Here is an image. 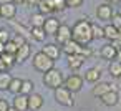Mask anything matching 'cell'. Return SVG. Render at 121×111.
Masks as SVG:
<instances>
[{
	"instance_id": "obj_1",
	"label": "cell",
	"mask_w": 121,
	"mask_h": 111,
	"mask_svg": "<svg viewBox=\"0 0 121 111\" xmlns=\"http://www.w3.org/2000/svg\"><path fill=\"white\" fill-rule=\"evenodd\" d=\"M71 40H75L80 45H88L93 40L91 35V23L85 18L78 20L73 27H71Z\"/></svg>"
},
{
	"instance_id": "obj_2",
	"label": "cell",
	"mask_w": 121,
	"mask_h": 111,
	"mask_svg": "<svg viewBox=\"0 0 121 111\" xmlns=\"http://www.w3.org/2000/svg\"><path fill=\"white\" fill-rule=\"evenodd\" d=\"M63 81H65V78H63L61 71L56 68H52L50 71L43 73V85L50 90H56V88L63 86Z\"/></svg>"
},
{
	"instance_id": "obj_3",
	"label": "cell",
	"mask_w": 121,
	"mask_h": 111,
	"mask_svg": "<svg viewBox=\"0 0 121 111\" xmlns=\"http://www.w3.org/2000/svg\"><path fill=\"white\" fill-rule=\"evenodd\" d=\"M53 63H55V61H53L52 58H48L43 51L35 53L33 58H32V65H33V68H35L37 71H40V73H47V71H50L52 68H55Z\"/></svg>"
},
{
	"instance_id": "obj_4",
	"label": "cell",
	"mask_w": 121,
	"mask_h": 111,
	"mask_svg": "<svg viewBox=\"0 0 121 111\" xmlns=\"http://www.w3.org/2000/svg\"><path fill=\"white\" fill-rule=\"evenodd\" d=\"M55 99L58 104L61 106H66V108H71L75 104V99H73V93L70 90H66L65 86H60L55 90Z\"/></svg>"
},
{
	"instance_id": "obj_5",
	"label": "cell",
	"mask_w": 121,
	"mask_h": 111,
	"mask_svg": "<svg viewBox=\"0 0 121 111\" xmlns=\"http://www.w3.org/2000/svg\"><path fill=\"white\" fill-rule=\"evenodd\" d=\"M63 86H65L66 90H70L71 93H78V91L83 88V78H81L80 75H70V76L65 78Z\"/></svg>"
},
{
	"instance_id": "obj_6",
	"label": "cell",
	"mask_w": 121,
	"mask_h": 111,
	"mask_svg": "<svg viewBox=\"0 0 121 111\" xmlns=\"http://www.w3.org/2000/svg\"><path fill=\"white\" fill-rule=\"evenodd\" d=\"M71 40V28L68 27V25H65V23H61L60 25V28H58V32L55 33V43L58 45V47H63L66 42H70Z\"/></svg>"
},
{
	"instance_id": "obj_7",
	"label": "cell",
	"mask_w": 121,
	"mask_h": 111,
	"mask_svg": "<svg viewBox=\"0 0 121 111\" xmlns=\"http://www.w3.org/2000/svg\"><path fill=\"white\" fill-rule=\"evenodd\" d=\"M108 91H118V88H116L114 85H109V83H104V81H98L96 86H93L91 94L96 96V98H101V96H103L104 93H108Z\"/></svg>"
},
{
	"instance_id": "obj_8",
	"label": "cell",
	"mask_w": 121,
	"mask_h": 111,
	"mask_svg": "<svg viewBox=\"0 0 121 111\" xmlns=\"http://www.w3.org/2000/svg\"><path fill=\"white\" fill-rule=\"evenodd\" d=\"M113 15H114V12H113V7H111L109 4H101V5L96 7V17H98L99 20L108 22V20L113 18Z\"/></svg>"
},
{
	"instance_id": "obj_9",
	"label": "cell",
	"mask_w": 121,
	"mask_h": 111,
	"mask_svg": "<svg viewBox=\"0 0 121 111\" xmlns=\"http://www.w3.org/2000/svg\"><path fill=\"white\" fill-rule=\"evenodd\" d=\"M17 15V5L15 4H4L0 5V17L5 18V20H13Z\"/></svg>"
},
{
	"instance_id": "obj_10",
	"label": "cell",
	"mask_w": 121,
	"mask_h": 111,
	"mask_svg": "<svg viewBox=\"0 0 121 111\" xmlns=\"http://www.w3.org/2000/svg\"><path fill=\"white\" fill-rule=\"evenodd\" d=\"M43 103H45V99H43L42 94H38V93L28 94V111H38V109H42Z\"/></svg>"
},
{
	"instance_id": "obj_11",
	"label": "cell",
	"mask_w": 121,
	"mask_h": 111,
	"mask_svg": "<svg viewBox=\"0 0 121 111\" xmlns=\"http://www.w3.org/2000/svg\"><path fill=\"white\" fill-rule=\"evenodd\" d=\"M60 20L58 18H55V17H50V18H47L45 20V23H43V30H45V33L47 35H53L55 37V33L58 32V28H60Z\"/></svg>"
},
{
	"instance_id": "obj_12",
	"label": "cell",
	"mask_w": 121,
	"mask_h": 111,
	"mask_svg": "<svg viewBox=\"0 0 121 111\" xmlns=\"http://www.w3.org/2000/svg\"><path fill=\"white\" fill-rule=\"evenodd\" d=\"M32 55V47L28 43H23L22 47H18L17 53H15V61L17 63H23L25 60H28Z\"/></svg>"
},
{
	"instance_id": "obj_13",
	"label": "cell",
	"mask_w": 121,
	"mask_h": 111,
	"mask_svg": "<svg viewBox=\"0 0 121 111\" xmlns=\"http://www.w3.org/2000/svg\"><path fill=\"white\" fill-rule=\"evenodd\" d=\"M61 48V51L63 53H66V56L68 55H80L81 53V48H83V45H80V43H76L75 40H70V42H66L63 47H60Z\"/></svg>"
},
{
	"instance_id": "obj_14",
	"label": "cell",
	"mask_w": 121,
	"mask_h": 111,
	"mask_svg": "<svg viewBox=\"0 0 121 111\" xmlns=\"http://www.w3.org/2000/svg\"><path fill=\"white\" fill-rule=\"evenodd\" d=\"M48 58H52L53 61L55 60H58V56H60V53H61V48L56 45V43H47L45 47H43V50H42Z\"/></svg>"
},
{
	"instance_id": "obj_15",
	"label": "cell",
	"mask_w": 121,
	"mask_h": 111,
	"mask_svg": "<svg viewBox=\"0 0 121 111\" xmlns=\"http://www.w3.org/2000/svg\"><path fill=\"white\" fill-rule=\"evenodd\" d=\"M17 111H28V96L18 93L13 98V104H12Z\"/></svg>"
},
{
	"instance_id": "obj_16",
	"label": "cell",
	"mask_w": 121,
	"mask_h": 111,
	"mask_svg": "<svg viewBox=\"0 0 121 111\" xmlns=\"http://www.w3.org/2000/svg\"><path fill=\"white\" fill-rule=\"evenodd\" d=\"M116 51H118V48H114L111 43H106V45H103V47H101V50H99V55H101V58L113 61V60L116 58Z\"/></svg>"
},
{
	"instance_id": "obj_17",
	"label": "cell",
	"mask_w": 121,
	"mask_h": 111,
	"mask_svg": "<svg viewBox=\"0 0 121 111\" xmlns=\"http://www.w3.org/2000/svg\"><path fill=\"white\" fill-rule=\"evenodd\" d=\"M85 60H86V58H85L83 55H78V53H76V55H68V68L76 71V70H80V68L83 66Z\"/></svg>"
},
{
	"instance_id": "obj_18",
	"label": "cell",
	"mask_w": 121,
	"mask_h": 111,
	"mask_svg": "<svg viewBox=\"0 0 121 111\" xmlns=\"http://www.w3.org/2000/svg\"><path fill=\"white\" fill-rule=\"evenodd\" d=\"M101 103L104 106H116L119 103V94L118 91H108L101 96Z\"/></svg>"
},
{
	"instance_id": "obj_19",
	"label": "cell",
	"mask_w": 121,
	"mask_h": 111,
	"mask_svg": "<svg viewBox=\"0 0 121 111\" xmlns=\"http://www.w3.org/2000/svg\"><path fill=\"white\" fill-rule=\"evenodd\" d=\"M99 78H101V71L98 68H90L85 71V81L88 83H98Z\"/></svg>"
},
{
	"instance_id": "obj_20",
	"label": "cell",
	"mask_w": 121,
	"mask_h": 111,
	"mask_svg": "<svg viewBox=\"0 0 121 111\" xmlns=\"http://www.w3.org/2000/svg\"><path fill=\"white\" fill-rule=\"evenodd\" d=\"M37 9H38V12H40L42 15H50V13L55 12L52 0H40V4L37 5Z\"/></svg>"
},
{
	"instance_id": "obj_21",
	"label": "cell",
	"mask_w": 121,
	"mask_h": 111,
	"mask_svg": "<svg viewBox=\"0 0 121 111\" xmlns=\"http://www.w3.org/2000/svg\"><path fill=\"white\" fill-rule=\"evenodd\" d=\"M103 30H104V38H108L109 42H114L118 38V35H119V30L116 27H113L111 23L106 25V27H103Z\"/></svg>"
},
{
	"instance_id": "obj_22",
	"label": "cell",
	"mask_w": 121,
	"mask_h": 111,
	"mask_svg": "<svg viewBox=\"0 0 121 111\" xmlns=\"http://www.w3.org/2000/svg\"><path fill=\"white\" fill-rule=\"evenodd\" d=\"M0 60H2V65H4V70L5 71L17 63L15 61V55H10V53H2V55H0Z\"/></svg>"
},
{
	"instance_id": "obj_23",
	"label": "cell",
	"mask_w": 121,
	"mask_h": 111,
	"mask_svg": "<svg viewBox=\"0 0 121 111\" xmlns=\"http://www.w3.org/2000/svg\"><path fill=\"white\" fill-rule=\"evenodd\" d=\"M30 35H32V38L37 40V42H45V38H47V33H45L43 27H32Z\"/></svg>"
},
{
	"instance_id": "obj_24",
	"label": "cell",
	"mask_w": 121,
	"mask_h": 111,
	"mask_svg": "<svg viewBox=\"0 0 121 111\" xmlns=\"http://www.w3.org/2000/svg\"><path fill=\"white\" fill-rule=\"evenodd\" d=\"M12 78H13V76H12L9 71H0V91H4V90H9Z\"/></svg>"
},
{
	"instance_id": "obj_25",
	"label": "cell",
	"mask_w": 121,
	"mask_h": 111,
	"mask_svg": "<svg viewBox=\"0 0 121 111\" xmlns=\"http://www.w3.org/2000/svg\"><path fill=\"white\" fill-rule=\"evenodd\" d=\"M108 71H109V75H111L113 78H121V63H119V61H116V60L109 61Z\"/></svg>"
},
{
	"instance_id": "obj_26",
	"label": "cell",
	"mask_w": 121,
	"mask_h": 111,
	"mask_svg": "<svg viewBox=\"0 0 121 111\" xmlns=\"http://www.w3.org/2000/svg\"><path fill=\"white\" fill-rule=\"evenodd\" d=\"M22 83H23V80H20V78H12L10 86H9V90H7V91H10L12 94H18V93H20V90H22Z\"/></svg>"
},
{
	"instance_id": "obj_27",
	"label": "cell",
	"mask_w": 121,
	"mask_h": 111,
	"mask_svg": "<svg viewBox=\"0 0 121 111\" xmlns=\"http://www.w3.org/2000/svg\"><path fill=\"white\" fill-rule=\"evenodd\" d=\"M32 27H43V23H45V20H47V17L45 15H42L40 12H37V13H33L32 15Z\"/></svg>"
},
{
	"instance_id": "obj_28",
	"label": "cell",
	"mask_w": 121,
	"mask_h": 111,
	"mask_svg": "<svg viewBox=\"0 0 121 111\" xmlns=\"http://www.w3.org/2000/svg\"><path fill=\"white\" fill-rule=\"evenodd\" d=\"M33 81L32 80H23V83H22V90H20V93L22 94H25V96H28V94H32L33 93Z\"/></svg>"
},
{
	"instance_id": "obj_29",
	"label": "cell",
	"mask_w": 121,
	"mask_h": 111,
	"mask_svg": "<svg viewBox=\"0 0 121 111\" xmlns=\"http://www.w3.org/2000/svg\"><path fill=\"white\" fill-rule=\"evenodd\" d=\"M91 35H93V40H101V38H104V30H103V27H98V25H93V23H91Z\"/></svg>"
},
{
	"instance_id": "obj_30",
	"label": "cell",
	"mask_w": 121,
	"mask_h": 111,
	"mask_svg": "<svg viewBox=\"0 0 121 111\" xmlns=\"http://www.w3.org/2000/svg\"><path fill=\"white\" fill-rule=\"evenodd\" d=\"M17 50H18V47L12 42V38L5 43V53H10V55H15L17 53Z\"/></svg>"
},
{
	"instance_id": "obj_31",
	"label": "cell",
	"mask_w": 121,
	"mask_h": 111,
	"mask_svg": "<svg viewBox=\"0 0 121 111\" xmlns=\"http://www.w3.org/2000/svg\"><path fill=\"white\" fill-rule=\"evenodd\" d=\"M12 42H13L17 47H22L23 43H27V42H25V37H23L22 33H15V35H13V38H12Z\"/></svg>"
},
{
	"instance_id": "obj_32",
	"label": "cell",
	"mask_w": 121,
	"mask_h": 111,
	"mask_svg": "<svg viewBox=\"0 0 121 111\" xmlns=\"http://www.w3.org/2000/svg\"><path fill=\"white\" fill-rule=\"evenodd\" d=\"M66 2V9H78L83 5V0H65Z\"/></svg>"
},
{
	"instance_id": "obj_33",
	"label": "cell",
	"mask_w": 121,
	"mask_h": 111,
	"mask_svg": "<svg viewBox=\"0 0 121 111\" xmlns=\"http://www.w3.org/2000/svg\"><path fill=\"white\" fill-rule=\"evenodd\" d=\"M52 4H53L55 10H65L66 9V2H65V0H52Z\"/></svg>"
},
{
	"instance_id": "obj_34",
	"label": "cell",
	"mask_w": 121,
	"mask_h": 111,
	"mask_svg": "<svg viewBox=\"0 0 121 111\" xmlns=\"http://www.w3.org/2000/svg\"><path fill=\"white\" fill-rule=\"evenodd\" d=\"M10 40V32L5 30V28H0V42L2 43H7Z\"/></svg>"
},
{
	"instance_id": "obj_35",
	"label": "cell",
	"mask_w": 121,
	"mask_h": 111,
	"mask_svg": "<svg viewBox=\"0 0 121 111\" xmlns=\"http://www.w3.org/2000/svg\"><path fill=\"white\" fill-rule=\"evenodd\" d=\"M111 25H113V27H116V28L121 32V15L114 13V15H113V18H111Z\"/></svg>"
},
{
	"instance_id": "obj_36",
	"label": "cell",
	"mask_w": 121,
	"mask_h": 111,
	"mask_svg": "<svg viewBox=\"0 0 121 111\" xmlns=\"http://www.w3.org/2000/svg\"><path fill=\"white\" fill-rule=\"evenodd\" d=\"M9 103H7V99H4V98H0V111H9Z\"/></svg>"
},
{
	"instance_id": "obj_37",
	"label": "cell",
	"mask_w": 121,
	"mask_h": 111,
	"mask_svg": "<svg viewBox=\"0 0 121 111\" xmlns=\"http://www.w3.org/2000/svg\"><path fill=\"white\" fill-rule=\"evenodd\" d=\"M91 53H93V51H91L88 47H85V45H83V48H81V53H80V55H83L85 58H88V56H91Z\"/></svg>"
},
{
	"instance_id": "obj_38",
	"label": "cell",
	"mask_w": 121,
	"mask_h": 111,
	"mask_svg": "<svg viewBox=\"0 0 121 111\" xmlns=\"http://www.w3.org/2000/svg\"><path fill=\"white\" fill-rule=\"evenodd\" d=\"M114 48H121V32H119V35H118V38L114 40V42H109Z\"/></svg>"
},
{
	"instance_id": "obj_39",
	"label": "cell",
	"mask_w": 121,
	"mask_h": 111,
	"mask_svg": "<svg viewBox=\"0 0 121 111\" xmlns=\"http://www.w3.org/2000/svg\"><path fill=\"white\" fill-rule=\"evenodd\" d=\"M25 4L30 5V7H37V5L40 4V0H25Z\"/></svg>"
},
{
	"instance_id": "obj_40",
	"label": "cell",
	"mask_w": 121,
	"mask_h": 111,
	"mask_svg": "<svg viewBox=\"0 0 121 111\" xmlns=\"http://www.w3.org/2000/svg\"><path fill=\"white\" fill-rule=\"evenodd\" d=\"M114 60L121 63V48H118V51H116V58H114Z\"/></svg>"
},
{
	"instance_id": "obj_41",
	"label": "cell",
	"mask_w": 121,
	"mask_h": 111,
	"mask_svg": "<svg viewBox=\"0 0 121 111\" xmlns=\"http://www.w3.org/2000/svg\"><path fill=\"white\" fill-rule=\"evenodd\" d=\"M121 0H106V4H109V5H114V4H119Z\"/></svg>"
},
{
	"instance_id": "obj_42",
	"label": "cell",
	"mask_w": 121,
	"mask_h": 111,
	"mask_svg": "<svg viewBox=\"0 0 121 111\" xmlns=\"http://www.w3.org/2000/svg\"><path fill=\"white\" fill-rule=\"evenodd\" d=\"M2 53H5V43L0 42V55H2Z\"/></svg>"
},
{
	"instance_id": "obj_43",
	"label": "cell",
	"mask_w": 121,
	"mask_h": 111,
	"mask_svg": "<svg viewBox=\"0 0 121 111\" xmlns=\"http://www.w3.org/2000/svg\"><path fill=\"white\" fill-rule=\"evenodd\" d=\"M12 4H15V5H20V4H25V0H12Z\"/></svg>"
},
{
	"instance_id": "obj_44",
	"label": "cell",
	"mask_w": 121,
	"mask_h": 111,
	"mask_svg": "<svg viewBox=\"0 0 121 111\" xmlns=\"http://www.w3.org/2000/svg\"><path fill=\"white\" fill-rule=\"evenodd\" d=\"M12 0H0V5H4V4H10Z\"/></svg>"
},
{
	"instance_id": "obj_45",
	"label": "cell",
	"mask_w": 121,
	"mask_h": 111,
	"mask_svg": "<svg viewBox=\"0 0 121 111\" xmlns=\"http://www.w3.org/2000/svg\"><path fill=\"white\" fill-rule=\"evenodd\" d=\"M0 71H5L4 70V65H2V60H0Z\"/></svg>"
},
{
	"instance_id": "obj_46",
	"label": "cell",
	"mask_w": 121,
	"mask_h": 111,
	"mask_svg": "<svg viewBox=\"0 0 121 111\" xmlns=\"http://www.w3.org/2000/svg\"><path fill=\"white\" fill-rule=\"evenodd\" d=\"M9 111H17V109H15L13 106H10V108H9Z\"/></svg>"
},
{
	"instance_id": "obj_47",
	"label": "cell",
	"mask_w": 121,
	"mask_h": 111,
	"mask_svg": "<svg viewBox=\"0 0 121 111\" xmlns=\"http://www.w3.org/2000/svg\"><path fill=\"white\" fill-rule=\"evenodd\" d=\"M118 15H121V7H119V12H118Z\"/></svg>"
},
{
	"instance_id": "obj_48",
	"label": "cell",
	"mask_w": 121,
	"mask_h": 111,
	"mask_svg": "<svg viewBox=\"0 0 121 111\" xmlns=\"http://www.w3.org/2000/svg\"><path fill=\"white\" fill-rule=\"evenodd\" d=\"M0 18H2V17H0Z\"/></svg>"
}]
</instances>
